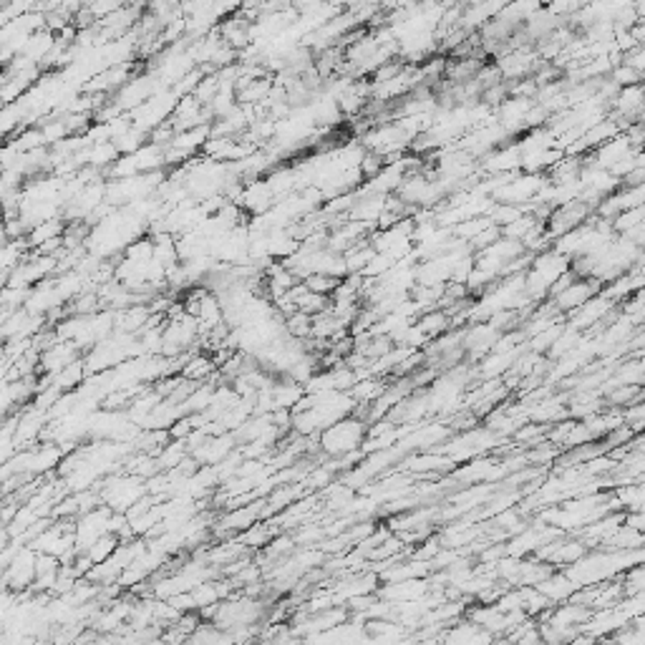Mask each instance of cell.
Returning a JSON list of instances; mask_svg holds the SVG:
<instances>
[{"mask_svg": "<svg viewBox=\"0 0 645 645\" xmlns=\"http://www.w3.org/2000/svg\"><path fill=\"white\" fill-rule=\"evenodd\" d=\"M303 283L310 287V290H316V293H323V296H333L336 293V287L340 285V277H333V275H323V273H317V275H307L306 280Z\"/></svg>", "mask_w": 645, "mask_h": 645, "instance_id": "cell-11", "label": "cell"}, {"mask_svg": "<svg viewBox=\"0 0 645 645\" xmlns=\"http://www.w3.org/2000/svg\"><path fill=\"white\" fill-rule=\"evenodd\" d=\"M104 502L106 507H111L114 512H129L134 504L139 502L144 497V487H142V477H116V479H109L104 484Z\"/></svg>", "mask_w": 645, "mask_h": 645, "instance_id": "cell-4", "label": "cell"}, {"mask_svg": "<svg viewBox=\"0 0 645 645\" xmlns=\"http://www.w3.org/2000/svg\"><path fill=\"white\" fill-rule=\"evenodd\" d=\"M366 434H368V427H366L363 418L343 416L336 424H330L328 428L320 431V448H323L328 457L338 459V457H346V454L358 451L361 444H366Z\"/></svg>", "mask_w": 645, "mask_h": 645, "instance_id": "cell-2", "label": "cell"}, {"mask_svg": "<svg viewBox=\"0 0 645 645\" xmlns=\"http://www.w3.org/2000/svg\"><path fill=\"white\" fill-rule=\"evenodd\" d=\"M504 333L492 320H477V323H469L464 328V353L469 358H484L489 350L497 346V340L502 338Z\"/></svg>", "mask_w": 645, "mask_h": 645, "instance_id": "cell-6", "label": "cell"}, {"mask_svg": "<svg viewBox=\"0 0 645 645\" xmlns=\"http://www.w3.org/2000/svg\"><path fill=\"white\" fill-rule=\"evenodd\" d=\"M64 232H66L64 219L54 217V219H45V222H41V225H35V227H31V232L25 235V240H28V245H31V250H38V247H44L45 242L64 237Z\"/></svg>", "mask_w": 645, "mask_h": 645, "instance_id": "cell-8", "label": "cell"}, {"mask_svg": "<svg viewBox=\"0 0 645 645\" xmlns=\"http://www.w3.org/2000/svg\"><path fill=\"white\" fill-rule=\"evenodd\" d=\"M474 3H481V0H467V5H474Z\"/></svg>", "mask_w": 645, "mask_h": 645, "instance_id": "cell-13", "label": "cell"}, {"mask_svg": "<svg viewBox=\"0 0 645 645\" xmlns=\"http://www.w3.org/2000/svg\"><path fill=\"white\" fill-rule=\"evenodd\" d=\"M569 270H572V257L559 252L558 247H547V250L537 252L529 267L525 270L527 296L539 306V300H547L559 277L569 273Z\"/></svg>", "mask_w": 645, "mask_h": 645, "instance_id": "cell-1", "label": "cell"}, {"mask_svg": "<svg viewBox=\"0 0 645 645\" xmlns=\"http://www.w3.org/2000/svg\"><path fill=\"white\" fill-rule=\"evenodd\" d=\"M625 64H628V66H633L635 71L643 76L645 74V44L635 45L630 54H625Z\"/></svg>", "mask_w": 645, "mask_h": 645, "instance_id": "cell-12", "label": "cell"}, {"mask_svg": "<svg viewBox=\"0 0 645 645\" xmlns=\"http://www.w3.org/2000/svg\"><path fill=\"white\" fill-rule=\"evenodd\" d=\"M217 368V361L209 358V356H202V353H195L189 361L182 366V378H189V381H202V378H209L212 373Z\"/></svg>", "mask_w": 645, "mask_h": 645, "instance_id": "cell-9", "label": "cell"}, {"mask_svg": "<svg viewBox=\"0 0 645 645\" xmlns=\"http://www.w3.org/2000/svg\"><path fill=\"white\" fill-rule=\"evenodd\" d=\"M535 588L542 592L552 605H555V602L569 600V598L575 595V590H578V585L569 579L568 572H549V575H547L539 585H535Z\"/></svg>", "mask_w": 645, "mask_h": 645, "instance_id": "cell-7", "label": "cell"}, {"mask_svg": "<svg viewBox=\"0 0 645 645\" xmlns=\"http://www.w3.org/2000/svg\"><path fill=\"white\" fill-rule=\"evenodd\" d=\"M35 572H38V549L34 545L21 547L15 552V558L5 565V585H8V590H25L28 585L35 582Z\"/></svg>", "mask_w": 645, "mask_h": 645, "instance_id": "cell-5", "label": "cell"}, {"mask_svg": "<svg viewBox=\"0 0 645 645\" xmlns=\"http://www.w3.org/2000/svg\"><path fill=\"white\" fill-rule=\"evenodd\" d=\"M602 290V283L598 280V277H582V275H575L572 280H569L559 293H555V296H549L547 300L552 303V306L558 307L562 316L568 317L572 316L578 307H582L590 297H595L598 293Z\"/></svg>", "mask_w": 645, "mask_h": 645, "instance_id": "cell-3", "label": "cell"}, {"mask_svg": "<svg viewBox=\"0 0 645 645\" xmlns=\"http://www.w3.org/2000/svg\"><path fill=\"white\" fill-rule=\"evenodd\" d=\"M285 330L287 336L297 340H307L313 336V316H307L303 310H296L290 316H285Z\"/></svg>", "mask_w": 645, "mask_h": 645, "instance_id": "cell-10", "label": "cell"}]
</instances>
